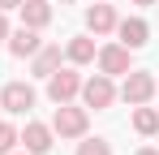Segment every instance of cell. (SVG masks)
Masks as SVG:
<instances>
[{"label":"cell","mask_w":159,"mask_h":155,"mask_svg":"<svg viewBox=\"0 0 159 155\" xmlns=\"http://www.w3.org/2000/svg\"><path fill=\"white\" fill-rule=\"evenodd\" d=\"M90 125V116H86V108H73V103H56V116H52V134L60 138H82Z\"/></svg>","instance_id":"cell-1"},{"label":"cell","mask_w":159,"mask_h":155,"mask_svg":"<svg viewBox=\"0 0 159 155\" xmlns=\"http://www.w3.org/2000/svg\"><path fill=\"white\" fill-rule=\"evenodd\" d=\"M155 73H146V69H129L125 73V86H120V99L129 103V108H138V103H151V95H155Z\"/></svg>","instance_id":"cell-2"},{"label":"cell","mask_w":159,"mask_h":155,"mask_svg":"<svg viewBox=\"0 0 159 155\" xmlns=\"http://www.w3.org/2000/svg\"><path fill=\"white\" fill-rule=\"evenodd\" d=\"M82 99H86V108H95V112H103L107 103L116 99V86H112V78L107 73H95L90 82H82V91H78Z\"/></svg>","instance_id":"cell-3"},{"label":"cell","mask_w":159,"mask_h":155,"mask_svg":"<svg viewBox=\"0 0 159 155\" xmlns=\"http://www.w3.org/2000/svg\"><path fill=\"white\" fill-rule=\"evenodd\" d=\"M78 91H82V78L73 73V69H52V73H48V95H52V103H69Z\"/></svg>","instance_id":"cell-4"},{"label":"cell","mask_w":159,"mask_h":155,"mask_svg":"<svg viewBox=\"0 0 159 155\" xmlns=\"http://www.w3.org/2000/svg\"><path fill=\"white\" fill-rule=\"evenodd\" d=\"M0 108H4V112H17V116L30 112V108H34V86H30V82H9V86L0 91Z\"/></svg>","instance_id":"cell-5"},{"label":"cell","mask_w":159,"mask_h":155,"mask_svg":"<svg viewBox=\"0 0 159 155\" xmlns=\"http://www.w3.org/2000/svg\"><path fill=\"white\" fill-rule=\"evenodd\" d=\"M95 60H99V73H107V78H112V73H129V69H133L125 43H107V48H99Z\"/></svg>","instance_id":"cell-6"},{"label":"cell","mask_w":159,"mask_h":155,"mask_svg":"<svg viewBox=\"0 0 159 155\" xmlns=\"http://www.w3.org/2000/svg\"><path fill=\"white\" fill-rule=\"evenodd\" d=\"M116 35H120V43L129 52L146 48V39H151V26L142 22V17H125V22H116Z\"/></svg>","instance_id":"cell-7"},{"label":"cell","mask_w":159,"mask_h":155,"mask_svg":"<svg viewBox=\"0 0 159 155\" xmlns=\"http://www.w3.org/2000/svg\"><path fill=\"white\" fill-rule=\"evenodd\" d=\"M86 26H90V35H107V30H116V9H112L107 0H95V4L86 9Z\"/></svg>","instance_id":"cell-8"},{"label":"cell","mask_w":159,"mask_h":155,"mask_svg":"<svg viewBox=\"0 0 159 155\" xmlns=\"http://www.w3.org/2000/svg\"><path fill=\"white\" fill-rule=\"evenodd\" d=\"M17 142H26V151H30V155H48V151H52V125L30 121L26 134H17Z\"/></svg>","instance_id":"cell-9"},{"label":"cell","mask_w":159,"mask_h":155,"mask_svg":"<svg viewBox=\"0 0 159 155\" xmlns=\"http://www.w3.org/2000/svg\"><path fill=\"white\" fill-rule=\"evenodd\" d=\"M17 9H22V26H34V30H43V26L52 22V4H48V0H22Z\"/></svg>","instance_id":"cell-10"},{"label":"cell","mask_w":159,"mask_h":155,"mask_svg":"<svg viewBox=\"0 0 159 155\" xmlns=\"http://www.w3.org/2000/svg\"><path fill=\"white\" fill-rule=\"evenodd\" d=\"M39 48H43V43H39V30H34V26H22V30L9 35V52H13V56H34Z\"/></svg>","instance_id":"cell-11"},{"label":"cell","mask_w":159,"mask_h":155,"mask_svg":"<svg viewBox=\"0 0 159 155\" xmlns=\"http://www.w3.org/2000/svg\"><path fill=\"white\" fill-rule=\"evenodd\" d=\"M65 56H69L73 65H90V60H95V39L73 35V39H69V48H65Z\"/></svg>","instance_id":"cell-12"},{"label":"cell","mask_w":159,"mask_h":155,"mask_svg":"<svg viewBox=\"0 0 159 155\" xmlns=\"http://www.w3.org/2000/svg\"><path fill=\"white\" fill-rule=\"evenodd\" d=\"M133 129L151 138V134L159 129V108H146V103H138V108H133Z\"/></svg>","instance_id":"cell-13"},{"label":"cell","mask_w":159,"mask_h":155,"mask_svg":"<svg viewBox=\"0 0 159 155\" xmlns=\"http://www.w3.org/2000/svg\"><path fill=\"white\" fill-rule=\"evenodd\" d=\"M52 69H60V48H39L34 52V73L48 78Z\"/></svg>","instance_id":"cell-14"},{"label":"cell","mask_w":159,"mask_h":155,"mask_svg":"<svg viewBox=\"0 0 159 155\" xmlns=\"http://www.w3.org/2000/svg\"><path fill=\"white\" fill-rule=\"evenodd\" d=\"M78 155H112V147L103 138H86V142H78Z\"/></svg>","instance_id":"cell-15"},{"label":"cell","mask_w":159,"mask_h":155,"mask_svg":"<svg viewBox=\"0 0 159 155\" xmlns=\"http://www.w3.org/2000/svg\"><path fill=\"white\" fill-rule=\"evenodd\" d=\"M13 147H17V129L9 125V121H0V155H9Z\"/></svg>","instance_id":"cell-16"},{"label":"cell","mask_w":159,"mask_h":155,"mask_svg":"<svg viewBox=\"0 0 159 155\" xmlns=\"http://www.w3.org/2000/svg\"><path fill=\"white\" fill-rule=\"evenodd\" d=\"M4 39H9V17L0 13V43H4Z\"/></svg>","instance_id":"cell-17"},{"label":"cell","mask_w":159,"mask_h":155,"mask_svg":"<svg viewBox=\"0 0 159 155\" xmlns=\"http://www.w3.org/2000/svg\"><path fill=\"white\" fill-rule=\"evenodd\" d=\"M22 0H0V13H9V9H17Z\"/></svg>","instance_id":"cell-18"},{"label":"cell","mask_w":159,"mask_h":155,"mask_svg":"<svg viewBox=\"0 0 159 155\" xmlns=\"http://www.w3.org/2000/svg\"><path fill=\"white\" fill-rule=\"evenodd\" d=\"M138 155H159V151H155V147H142V151H138Z\"/></svg>","instance_id":"cell-19"},{"label":"cell","mask_w":159,"mask_h":155,"mask_svg":"<svg viewBox=\"0 0 159 155\" xmlns=\"http://www.w3.org/2000/svg\"><path fill=\"white\" fill-rule=\"evenodd\" d=\"M133 4H142V9H146V4H155V0H133Z\"/></svg>","instance_id":"cell-20"},{"label":"cell","mask_w":159,"mask_h":155,"mask_svg":"<svg viewBox=\"0 0 159 155\" xmlns=\"http://www.w3.org/2000/svg\"><path fill=\"white\" fill-rule=\"evenodd\" d=\"M9 155H13V151H9ZM22 155H30V151H22Z\"/></svg>","instance_id":"cell-21"},{"label":"cell","mask_w":159,"mask_h":155,"mask_svg":"<svg viewBox=\"0 0 159 155\" xmlns=\"http://www.w3.org/2000/svg\"><path fill=\"white\" fill-rule=\"evenodd\" d=\"M65 4H73V0H65Z\"/></svg>","instance_id":"cell-22"}]
</instances>
